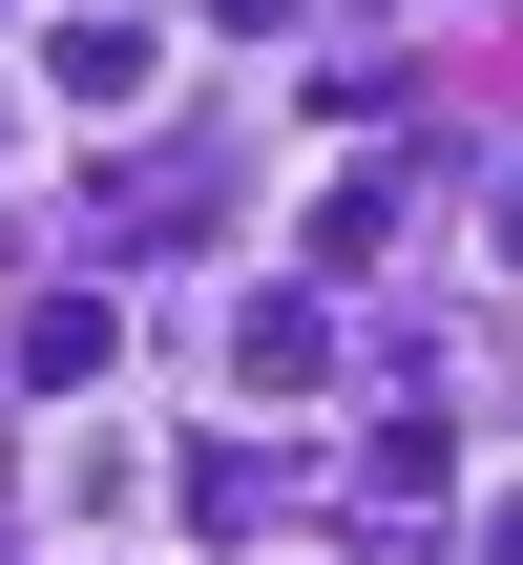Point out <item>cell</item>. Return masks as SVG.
Instances as JSON below:
<instances>
[{
  "label": "cell",
  "instance_id": "obj_1",
  "mask_svg": "<svg viewBox=\"0 0 523 565\" xmlns=\"http://www.w3.org/2000/svg\"><path fill=\"white\" fill-rule=\"evenodd\" d=\"M503 252H523V189H503Z\"/></svg>",
  "mask_w": 523,
  "mask_h": 565
}]
</instances>
